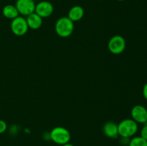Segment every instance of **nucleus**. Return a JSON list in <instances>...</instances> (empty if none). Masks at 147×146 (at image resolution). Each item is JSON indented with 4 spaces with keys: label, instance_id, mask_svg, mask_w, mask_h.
Masks as SVG:
<instances>
[{
    "label": "nucleus",
    "instance_id": "11",
    "mask_svg": "<svg viewBox=\"0 0 147 146\" xmlns=\"http://www.w3.org/2000/svg\"><path fill=\"white\" fill-rule=\"evenodd\" d=\"M85 11L83 7L79 5H76L70 9L68 14H67V17L72 21L75 22V21H80L83 17Z\"/></svg>",
    "mask_w": 147,
    "mask_h": 146
},
{
    "label": "nucleus",
    "instance_id": "10",
    "mask_svg": "<svg viewBox=\"0 0 147 146\" xmlns=\"http://www.w3.org/2000/svg\"><path fill=\"white\" fill-rule=\"evenodd\" d=\"M26 21H27L29 29L33 30L38 29L42 25V18L35 12H33L30 15L27 16Z\"/></svg>",
    "mask_w": 147,
    "mask_h": 146
},
{
    "label": "nucleus",
    "instance_id": "6",
    "mask_svg": "<svg viewBox=\"0 0 147 146\" xmlns=\"http://www.w3.org/2000/svg\"><path fill=\"white\" fill-rule=\"evenodd\" d=\"M35 5L34 0H17L15 2V7L19 14L26 17L34 12Z\"/></svg>",
    "mask_w": 147,
    "mask_h": 146
},
{
    "label": "nucleus",
    "instance_id": "15",
    "mask_svg": "<svg viewBox=\"0 0 147 146\" xmlns=\"http://www.w3.org/2000/svg\"><path fill=\"white\" fill-rule=\"evenodd\" d=\"M140 136L147 140V124H144V126L141 129Z\"/></svg>",
    "mask_w": 147,
    "mask_h": 146
},
{
    "label": "nucleus",
    "instance_id": "9",
    "mask_svg": "<svg viewBox=\"0 0 147 146\" xmlns=\"http://www.w3.org/2000/svg\"><path fill=\"white\" fill-rule=\"evenodd\" d=\"M103 132L105 135L109 138H117L119 137L118 124L113 122H107L103 127Z\"/></svg>",
    "mask_w": 147,
    "mask_h": 146
},
{
    "label": "nucleus",
    "instance_id": "19",
    "mask_svg": "<svg viewBox=\"0 0 147 146\" xmlns=\"http://www.w3.org/2000/svg\"><path fill=\"white\" fill-rule=\"evenodd\" d=\"M145 124H147V121H146V123H145Z\"/></svg>",
    "mask_w": 147,
    "mask_h": 146
},
{
    "label": "nucleus",
    "instance_id": "5",
    "mask_svg": "<svg viewBox=\"0 0 147 146\" xmlns=\"http://www.w3.org/2000/svg\"><path fill=\"white\" fill-rule=\"evenodd\" d=\"M126 40L122 36L115 35L109 40L108 48L110 52L113 54H120L126 49Z\"/></svg>",
    "mask_w": 147,
    "mask_h": 146
},
{
    "label": "nucleus",
    "instance_id": "14",
    "mask_svg": "<svg viewBox=\"0 0 147 146\" xmlns=\"http://www.w3.org/2000/svg\"><path fill=\"white\" fill-rule=\"evenodd\" d=\"M7 130V124L4 120L0 119V134L5 133Z\"/></svg>",
    "mask_w": 147,
    "mask_h": 146
},
{
    "label": "nucleus",
    "instance_id": "16",
    "mask_svg": "<svg viewBox=\"0 0 147 146\" xmlns=\"http://www.w3.org/2000/svg\"><path fill=\"white\" fill-rule=\"evenodd\" d=\"M142 94H143L145 100H147V82L144 85L143 90H142Z\"/></svg>",
    "mask_w": 147,
    "mask_h": 146
},
{
    "label": "nucleus",
    "instance_id": "1",
    "mask_svg": "<svg viewBox=\"0 0 147 146\" xmlns=\"http://www.w3.org/2000/svg\"><path fill=\"white\" fill-rule=\"evenodd\" d=\"M139 130V125L133 119H124L118 124L119 136L123 138H131Z\"/></svg>",
    "mask_w": 147,
    "mask_h": 146
},
{
    "label": "nucleus",
    "instance_id": "18",
    "mask_svg": "<svg viewBox=\"0 0 147 146\" xmlns=\"http://www.w3.org/2000/svg\"><path fill=\"white\" fill-rule=\"evenodd\" d=\"M117 1H125V0H117Z\"/></svg>",
    "mask_w": 147,
    "mask_h": 146
},
{
    "label": "nucleus",
    "instance_id": "13",
    "mask_svg": "<svg viewBox=\"0 0 147 146\" xmlns=\"http://www.w3.org/2000/svg\"><path fill=\"white\" fill-rule=\"evenodd\" d=\"M128 146H147V140L141 136H135L130 139Z\"/></svg>",
    "mask_w": 147,
    "mask_h": 146
},
{
    "label": "nucleus",
    "instance_id": "7",
    "mask_svg": "<svg viewBox=\"0 0 147 146\" xmlns=\"http://www.w3.org/2000/svg\"><path fill=\"white\" fill-rule=\"evenodd\" d=\"M131 119L138 124H145L147 121V109L144 106L136 104L131 110Z\"/></svg>",
    "mask_w": 147,
    "mask_h": 146
},
{
    "label": "nucleus",
    "instance_id": "3",
    "mask_svg": "<svg viewBox=\"0 0 147 146\" xmlns=\"http://www.w3.org/2000/svg\"><path fill=\"white\" fill-rule=\"evenodd\" d=\"M50 139L55 144L59 145H63L67 143H70L71 135L67 129L64 127H57L52 129L49 134Z\"/></svg>",
    "mask_w": 147,
    "mask_h": 146
},
{
    "label": "nucleus",
    "instance_id": "8",
    "mask_svg": "<svg viewBox=\"0 0 147 146\" xmlns=\"http://www.w3.org/2000/svg\"><path fill=\"white\" fill-rule=\"evenodd\" d=\"M54 11L53 5L48 1H41L36 4L34 12L42 18H47Z\"/></svg>",
    "mask_w": 147,
    "mask_h": 146
},
{
    "label": "nucleus",
    "instance_id": "20",
    "mask_svg": "<svg viewBox=\"0 0 147 146\" xmlns=\"http://www.w3.org/2000/svg\"><path fill=\"white\" fill-rule=\"evenodd\" d=\"M100 1H101V0H100Z\"/></svg>",
    "mask_w": 147,
    "mask_h": 146
},
{
    "label": "nucleus",
    "instance_id": "12",
    "mask_svg": "<svg viewBox=\"0 0 147 146\" xmlns=\"http://www.w3.org/2000/svg\"><path fill=\"white\" fill-rule=\"evenodd\" d=\"M2 14L4 17L11 20L20 16L15 5L12 4H7L4 6L2 9Z\"/></svg>",
    "mask_w": 147,
    "mask_h": 146
},
{
    "label": "nucleus",
    "instance_id": "2",
    "mask_svg": "<svg viewBox=\"0 0 147 146\" xmlns=\"http://www.w3.org/2000/svg\"><path fill=\"white\" fill-rule=\"evenodd\" d=\"M55 32L59 37L66 38L71 35L74 31V22L67 17H62L57 20L55 25Z\"/></svg>",
    "mask_w": 147,
    "mask_h": 146
},
{
    "label": "nucleus",
    "instance_id": "17",
    "mask_svg": "<svg viewBox=\"0 0 147 146\" xmlns=\"http://www.w3.org/2000/svg\"><path fill=\"white\" fill-rule=\"evenodd\" d=\"M61 146H74V145H73L72 144V143H66V144L63 145H61Z\"/></svg>",
    "mask_w": 147,
    "mask_h": 146
},
{
    "label": "nucleus",
    "instance_id": "4",
    "mask_svg": "<svg viewBox=\"0 0 147 146\" xmlns=\"http://www.w3.org/2000/svg\"><path fill=\"white\" fill-rule=\"evenodd\" d=\"M10 29H11V32L14 35L18 36V37L24 36V34H27L29 30L26 18L22 17V16H19L11 20Z\"/></svg>",
    "mask_w": 147,
    "mask_h": 146
}]
</instances>
